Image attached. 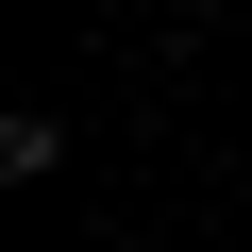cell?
I'll return each instance as SVG.
<instances>
[{
  "instance_id": "6da1fadb",
  "label": "cell",
  "mask_w": 252,
  "mask_h": 252,
  "mask_svg": "<svg viewBox=\"0 0 252 252\" xmlns=\"http://www.w3.org/2000/svg\"><path fill=\"white\" fill-rule=\"evenodd\" d=\"M51 152H67V135H51V118H34V101H0V185H34Z\"/></svg>"
}]
</instances>
